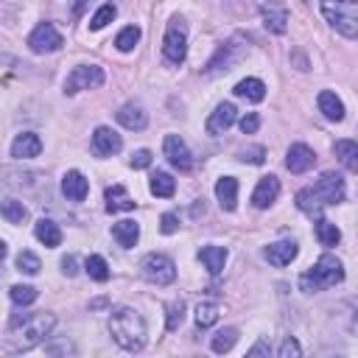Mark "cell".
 <instances>
[{"instance_id":"6da1fadb","label":"cell","mask_w":358,"mask_h":358,"mask_svg":"<svg viewBox=\"0 0 358 358\" xmlns=\"http://www.w3.org/2000/svg\"><path fill=\"white\" fill-rule=\"evenodd\" d=\"M109 333L115 338L117 347L129 350V352H140L145 347V319L134 310V308H115L109 316Z\"/></svg>"},{"instance_id":"7a4b0ae2","label":"cell","mask_w":358,"mask_h":358,"mask_svg":"<svg viewBox=\"0 0 358 358\" xmlns=\"http://www.w3.org/2000/svg\"><path fill=\"white\" fill-rule=\"evenodd\" d=\"M53 324H56V316L53 313H45V310L42 313H34L22 324L11 327V336H6L3 350L6 352H28L31 347H36V344L45 341V336L53 330Z\"/></svg>"},{"instance_id":"3957f363","label":"cell","mask_w":358,"mask_h":358,"mask_svg":"<svg viewBox=\"0 0 358 358\" xmlns=\"http://www.w3.org/2000/svg\"><path fill=\"white\" fill-rule=\"evenodd\" d=\"M344 280V266L336 255H322L302 277H299V288L305 294H316V291H324V288H333L336 282Z\"/></svg>"},{"instance_id":"277c9868","label":"cell","mask_w":358,"mask_h":358,"mask_svg":"<svg viewBox=\"0 0 358 358\" xmlns=\"http://www.w3.org/2000/svg\"><path fill=\"white\" fill-rule=\"evenodd\" d=\"M324 20L347 39H358V0H319Z\"/></svg>"},{"instance_id":"5b68a950","label":"cell","mask_w":358,"mask_h":358,"mask_svg":"<svg viewBox=\"0 0 358 358\" xmlns=\"http://www.w3.org/2000/svg\"><path fill=\"white\" fill-rule=\"evenodd\" d=\"M246 53H249V36H243V34H232V36L215 50V56L207 62L204 76H221V73L232 70L238 62L246 59Z\"/></svg>"},{"instance_id":"8992f818","label":"cell","mask_w":358,"mask_h":358,"mask_svg":"<svg viewBox=\"0 0 358 358\" xmlns=\"http://www.w3.org/2000/svg\"><path fill=\"white\" fill-rule=\"evenodd\" d=\"M162 53L171 64H182L185 56H187V22L185 17L173 14L168 20V28H165V39H162Z\"/></svg>"},{"instance_id":"52a82bcc","label":"cell","mask_w":358,"mask_h":358,"mask_svg":"<svg viewBox=\"0 0 358 358\" xmlns=\"http://www.w3.org/2000/svg\"><path fill=\"white\" fill-rule=\"evenodd\" d=\"M140 268H143V277H145L148 282H154V285H171V282L176 280V266H173V260H171L168 255H159V252L145 255L143 263H140Z\"/></svg>"},{"instance_id":"ba28073f","label":"cell","mask_w":358,"mask_h":358,"mask_svg":"<svg viewBox=\"0 0 358 358\" xmlns=\"http://www.w3.org/2000/svg\"><path fill=\"white\" fill-rule=\"evenodd\" d=\"M103 84V70L98 64H78L64 78V95H76L78 90H95Z\"/></svg>"},{"instance_id":"9c48e42d","label":"cell","mask_w":358,"mask_h":358,"mask_svg":"<svg viewBox=\"0 0 358 358\" xmlns=\"http://www.w3.org/2000/svg\"><path fill=\"white\" fill-rule=\"evenodd\" d=\"M313 193L319 196V201H322L324 207H327V204H338V201H344L347 187H344L341 173H336V171H324V173L316 179Z\"/></svg>"},{"instance_id":"30bf717a","label":"cell","mask_w":358,"mask_h":358,"mask_svg":"<svg viewBox=\"0 0 358 358\" xmlns=\"http://www.w3.org/2000/svg\"><path fill=\"white\" fill-rule=\"evenodd\" d=\"M62 45H64V39H62V34L56 31L53 22H39V25L31 31V36H28V48H31L34 53H53V50H59Z\"/></svg>"},{"instance_id":"8fae6325","label":"cell","mask_w":358,"mask_h":358,"mask_svg":"<svg viewBox=\"0 0 358 358\" xmlns=\"http://www.w3.org/2000/svg\"><path fill=\"white\" fill-rule=\"evenodd\" d=\"M162 148H165L168 162H171L176 171H190V168H193V154H190L187 143H185L179 134H168L165 143H162Z\"/></svg>"},{"instance_id":"7c38bea8","label":"cell","mask_w":358,"mask_h":358,"mask_svg":"<svg viewBox=\"0 0 358 358\" xmlns=\"http://www.w3.org/2000/svg\"><path fill=\"white\" fill-rule=\"evenodd\" d=\"M120 148H123V140H120V134H117L115 129L98 126V129L92 131V151H95L98 157H112V154H117Z\"/></svg>"},{"instance_id":"4fadbf2b","label":"cell","mask_w":358,"mask_h":358,"mask_svg":"<svg viewBox=\"0 0 358 358\" xmlns=\"http://www.w3.org/2000/svg\"><path fill=\"white\" fill-rule=\"evenodd\" d=\"M313 165H316V154H313L310 145L294 143V145L288 148V154H285V168H288L291 173H305V171H310Z\"/></svg>"},{"instance_id":"5bb4252c","label":"cell","mask_w":358,"mask_h":358,"mask_svg":"<svg viewBox=\"0 0 358 358\" xmlns=\"http://www.w3.org/2000/svg\"><path fill=\"white\" fill-rule=\"evenodd\" d=\"M260 17H263L266 31H271V34H285L288 31V8L285 6L268 0V3L260 6Z\"/></svg>"},{"instance_id":"9a60e30c","label":"cell","mask_w":358,"mask_h":358,"mask_svg":"<svg viewBox=\"0 0 358 358\" xmlns=\"http://www.w3.org/2000/svg\"><path fill=\"white\" fill-rule=\"evenodd\" d=\"M277 196H280V179L268 173V176H260V182H257V187L252 193V204L257 210H266V207H271L277 201Z\"/></svg>"},{"instance_id":"2e32d148","label":"cell","mask_w":358,"mask_h":358,"mask_svg":"<svg viewBox=\"0 0 358 358\" xmlns=\"http://www.w3.org/2000/svg\"><path fill=\"white\" fill-rule=\"evenodd\" d=\"M115 117H117V123H120L123 129H129V131H143V129L148 126V115H145V109H143L140 103H123V106L115 112Z\"/></svg>"},{"instance_id":"e0dca14e","label":"cell","mask_w":358,"mask_h":358,"mask_svg":"<svg viewBox=\"0 0 358 358\" xmlns=\"http://www.w3.org/2000/svg\"><path fill=\"white\" fill-rule=\"evenodd\" d=\"M235 117H238L235 103L224 101V103H218V106L213 109V115L207 117V131H210V134H224V131L235 123Z\"/></svg>"},{"instance_id":"ac0fdd59","label":"cell","mask_w":358,"mask_h":358,"mask_svg":"<svg viewBox=\"0 0 358 358\" xmlns=\"http://www.w3.org/2000/svg\"><path fill=\"white\" fill-rule=\"evenodd\" d=\"M39 151H42V140H39L36 131H22L11 143V157L14 159H31V157H39Z\"/></svg>"},{"instance_id":"d6986e66","label":"cell","mask_w":358,"mask_h":358,"mask_svg":"<svg viewBox=\"0 0 358 358\" xmlns=\"http://www.w3.org/2000/svg\"><path fill=\"white\" fill-rule=\"evenodd\" d=\"M62 193L70 199V201H84L87 193H90V182L81 171H67L62 176Z\"/></svg>"},{"instance_id":"ffe728a7","label":"cell","mask_w":358,"mask_h":358,"mask_svg":"<svg viewBox=\"0 0 358 358\" xmlns=\"http://www.w3.org/2000/svg\"><path fill=\"white\" fill-rule=\"evenodd\" d=\"M215 199H218L221 210L232 213L238 207V179L235 176H221L215 182Z\"/></svg>"},{"instance_id":"44dd1931","label":"cell","mask_w":358,"mask_h":358,"mask_svg":"<svg viewBox=\"0 0 358 358\" xmlns=\"http://www.w3.org/2000/svg\"><path fill=\"white\" fill-rule=\"evenodd\" d=\"M103 199H106V210L109 213H126V210H134V199L126 193V187L123 185H109L106 190H103Z\"/></svg>"},{"instance_id":"7402d4cb","label":"cell","mask_w":358,"mask_h":358,"mask_svg":"<svg viewBox=\"0 0 358 358\" xmlns=\"http://www.w3.org/2000/svg\"><path fill=\"white\" fill-rule=\"evenodd\" d=\"M296 252H299V246L294 241H277V243L266 246V260L271 266H288L296 257Z\"/></svg>"},{"instance_id":"603a6c76","label":"cell","mask_w":358,"mask_h":358,"mask_svg":"<svg viewBox=\"0 0 358 358\" xmlns=\"http://www.w3.org/2000/svg\"><path fill=\"white\" fill-rule=\"evenodd\" d=\"M333 151L350 173H358V140H336Z\"/></svg>"},{"instance_id":"cb8c5ba5","label":"cell","mask_w":358,"mask_h":358,"mask_svg":"<svg viewBox=\"0 0 358 358\" xmlns=\"http://www.w3.org/2000/svg\"><path fill=\"white\" fill-rule=\"evenodd\" d=\"M316 103H319V112H322L327 120H341V117H344V103H341V98H338L336 92H330V90L319 92Z\"/></svg>"},{"instance_id":"d4e9b609","label":"cell","mask_w":358,"mask_h":358,"mask_svg":"<svg viewBox=\"0 0 358 358\" xmlns=\"http://www.w3.org/2000/svg\"><path fill=\"white\" fill-rule=\"evenodd\" d=\"M34 235H36L39 243H45V246H50V249L62 243V229H59V224H53L50 218H39V221L34 224Z\"/></svg>"},{"instance_id":"484cf974","label":"cell","mask_w":358,"mask_h":358,"mask_svg":"<svg viewBox=\"0 0 358 358\" xmlns=\"http://www.w3.org/2000/svg\"><path fill=\"white\" fill-rule=\"evenodd\" d=\"M112 238L123 246V249H131L134 243H137V238H140V224L137 221H117L115 227H112Z\"/></svg>"},{"instance_id":"4316f807","label":"cell","mask_w":358,"mask_h":358,"mask_svg":"<svg viewBox=\"0 0 358 358\" xmlns=\"http://www.w3.org/2000/svg\"><path fill=\"white\" fill-rule=\"evenodd\" d=\"M238 98H246V101H252V103H257V101H263L266 98V84L260 81V78H241L238 84H235V90H232Z\"/></svg>"},{"instance_id":"83f0119b","label":"cell","mask_w":358,"mask_h":358,"mask_svg":"<svg viewBox=\"0 0 358 358\" xmlns=\"http://www.w3.org/2000/svg\"><path fill=\"white\" fill-rule=\"evenodd\" d=\"M199 257H201V263L207 266L210 274H221V268L227 263V249L224 246H201Z\"/></svg>"},{"instance_id":"f1b7e54d","label":"cell","mask_w":358,"mask_h":358,"mask_svg":"<svg viewBox=\"0 0 358 358\" xmlns=\"http://www.w3.org/2000/svg\"><path fill=\"white\" fill-rule=\"evenodd\" d=\"M151 193L154 196H159V199H168V196H173V190H176V179L171 176V173H165V171H157V173H151Z\"/></svg>"},{"instance_id":"f546056e","label":"cell","mask_w":358,"mask_h":358,"mask_svg":"<svg viewBox=\"0 0 358 358\" xmlns=\"http://www.w3.org/2000/svg\"><path fill=\"white\" fill-rule=\"evenodd\" d=\"M316 238H319L322 246H336V243L341 241V232H338V227H336L333 221L319 218V221H316Z\"/></svg>"},{"instance_id":"4dcf8cb0","label":"cell","mask_w":358,"mask_h":358,"mask_svg":"<svg viewBox=\"0 0 358 358\" xmlns=\"http://www.w3.org/2000/svg\"><path fill=\"white\" fill-rule=\"evenodd\" d=\"M296 207H299L302 213H310V215H319L324 204L319 201V196L313 193V187H302V190L296 193Z\"/></svg>"},{"instance_id":"1f68e13d","label":"cell","mask_w":358,"mask_h":358,"mask_svg":"<svg viewBox=\"0 0 358 358\" xmlns=\"http://www.w3.org/2000/svg\"><path fill=\"white\" fill-rule=\"evenodd\" d=\"M235 341H238V330L235 327H224V330H218L215 336H213V341H210V347H213V352H229L232 347H235Z\"/></svg>"},{"instance_id":"d6a6232c","label":"cell","mask_w":358,"mask_h":358,"mask_svg":"<svg viewBox=\"0 0 358 358\" xmlns=\"http://www.w3.org/2000/svg\"><path fill=\"white\" fill-rule=\"evenodd\" d=\"M3 218L8 224H22L28 218V207L20 201V199H6L3 201Z\"/></svg>"},{"instance_id":"836d02e7","label":"cell","mask_w":358,"mask_h":358,"mask_svg":"<svg viewBox=\"0 0 358 358\" xmlns=\"http://www.w3.org/2000/svg\"><path fill=\"white\" fill-rule=\"evenodd\" d=\"M84 268H87V274H90L95 282H106V280H109V266H106V260H103L101 255H90V257L84 260Z\"/></svg>"},{"instance_id":"e575fe53","label":"cell","mask_w":358,"mask_h":358,"mask_svg":"<svg viewBox=\"0 0 358 358\" xmlns=\"http://www.w3.org/2000/svg\"><path fill=\"white\" fill-rule=\"evenodd\" d=\"M218 322V305L215 302H199L196 308V324L204 330V327H213Z\"/></svg>"},{"instance_id":"d590c367","label":"cell","mask_w":358,"mask_h":358,"mask_svg":"<svg viewBox=\"0 0 358 358\" xmlns=\"http://www.w3.org/2000/svg\"><path fill=\"white\" fill-rule=\"evenodd\" d=\"M115 17H117V8H115L112 3H103V6H101L95 14H92L90 28H92V31H101V28H106V25H109Z\"/></svg>"},{"instance_id":"8d00e7d4","label":"cell","mask_w":358,"mask_h":358,"mask_svg":"<svg viewBox=\"0 0 358 358\" xmlns=\"http://www.w3.org/2000/svg\"><path fill=\"white\" fill-rule=\"evenodd\" d=\"M137 42H140V28H137V25H129V28H123V31L115 36L117 50H123V53L134 50V45H137Z\"/></svg>"},{"instance_id":"74e56055","label":"cell","mask_w":358,"mask_h":358,"mask_svg":"<svg viewBox=\"0 0 358 358\" xmlns=\"http://www.w3.org/2000/svg\"><path fill=\"white\" fill-rule=\"evenodd\" d=\"M17 268L22 271V274H39V268H42V263H39V257L34 255V252H28V249H22L20 255H17Z\"/></svg>"},{"instance_id":"f35d334b","label":"cell","mask_w":358,"mask_h":358,"mask_svg":"<svg viewBox=\"0 0 358 358\" xmlns=\"http://www.w3.org/2000/svg\"><path fill=\"white\" fill-rule=\"evenodd\" d=\"M8 296L14 305H31L36 299V288L34 285H11L8 288Z\"/></svg>"},{"instance_id":"ab89813d","label":"cell","mask_w":358,"mask_h":358,"mask_svg":"<svg viewBox=\"0 0 358 358\" xmlns=\"http://www.w3.org/2000/svg\"><path fill=\"white\" fill-rule=\"evenodd\" d=\"M238 159H241V162H249V165H263L266 148H263V145H246V148L238 151Z\"/></svg>"},{"instance_id":"60d3db41","label":"cell","mask_w":358,"mask_h":358,"mask_svg":"<svg viewBox=\"0 0 358 358\" xmlns=\"http://www.w3.org/2000/svg\"><path fill=\"white\" fill-rule=\"evenodd\" d=\"M182 319H185V299H173L168 305V322H165V327L168 330H176L182 324Z\"/></svg>"},{"instance_id":"b9f144b4","label":"cell","mask_w":358,"mask_h":358,"mask_svg":"<svg viewBox=\"0 0 358 358\" xmlns=\"http://www.w3.org/2000/svg\"><path fill=\"white\" fill-rule=\"evenodd\" d=\"M299 355H302V347H299V341L288 336V338L280 344V358H299Z\"/></svg>"},{"instance_id":"7bdbcfd3","label":"cell","mask_w":358,"mask_h":358,"mask_svg":"<svg viewBox=\"0 0 358 358\" xmlns=\"http://www.w3.org/2000/svg\"><path fill=\"white\" fill-rule=\"evenodd\" d=\"M257 126H260V115H257V112H246V115L241 117V131H243V134H255Z\"/></svg>"},{"instance_id":"ee69618b","label":"cell","mask_w":358,"mask_h":358,"mask_svg":"<svg viewBox=\"0 0 358 358\" xmlns=\"http://www.w3.org/2000/svg\"><path fill=\"white\" fill-rule=\"evenodd\" d=\"M159 229H162L165 235H173V232L179 229V218H176L173 213H165V215L159 218Z\"/></svg>"},{"instance_id":"f6af8a7d","label":"cell","mask_w":358,"mask_h":358,"mask_svg":"<svg viewBox=\"0 0 358 358\" xmlns=\"http://www.w3.org/2000/svg\"><path fill=\"white\" fill-rule=\"evenodd\" d=\"M151 165V151L148 148H140L131 154V168H148Z\"/></svg>"},{"instance_id":"bcb514c9","label":"cell","mask_w":358,"mask_h":358,"mask_svg":"<svg viewBox=\"0 0 358 358\" xmlns=\"http://www.w3.org/2000/svg\"><path fill=\"white\" fill-rule=\"evenodd\" d=\"M268 352H271L268 341H266V338H260L255 347H249V352H246V355H249V358H257V355H268Z\"/></svg>"},{"instance_id":"7dc6e473","label":"cell","mask_w":358,"mask_h":358,"mask_svg":"<svg viewBox=\"0 0 358 358\" xmlns=\"http://www.w3.org/2000/svg\"><path fill=\"white\" fill-rule=\"evenodd\" d=\"M62 271H64L67 277H73V274L78 271V268H76V257H73V255H64V257H62Z\"/></svg>"},{"instance_id":"c3c4849f","label":"cell","mask_w":358,"mask_h":358,"mask_svg":"<svg viewBox=\"0 0 358 358\" xmlns=\"http://www.w3.org/2000/svg\"><path fill=\"white\" fill-rule=\"evenodd\" d=\"M84 6H87V0H78V6H76V17L84 11Z\"/></svg>"}]
</instances>
